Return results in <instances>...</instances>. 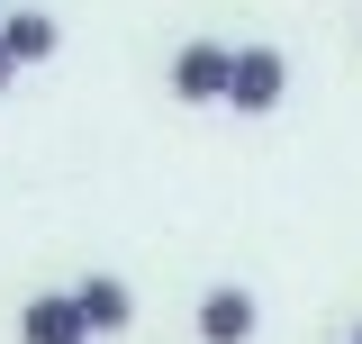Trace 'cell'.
<instances>
[{
  "instance_id": "1",
  "label": "cell",
  "mask_w": 362,
  "mask_h": 344,
  "mask_svg": "<svg viewBox=\"0 0 362 344\" xmlns=\"http://www.w3.org/2000/svg\"><path fill=\"white\" fill-rule=\"evenodd\" d=\"M226 82H235V45L226 37H190L173 55V100L181 109H226Z\"/></svg>"
},
{
  "instance_id": "2",
  "label": "cell",
  "mask_w": 362,
  "mask_h": 344,
  "mask_svg": "<svg viewBox=\"0 0 362 344\" xmlns=\"http://www.w3.org/2000/svg\"><path fill=\"white\" fill-rule=\"evenodd\" d=\"M281 100H290V55H281V45H235L226 109H235V118H272Z\"/></svg>"
},
{
  "instance_id": "3",
  "label": "cell",
  "mask_w": 362,
  "mask_h": 344,
  "mask_svg": "<svg viewBox=\"0 0 362 344\" xmlns=\"http://www.w3.org/2000/svg\"><path fill=\"white\" fill-rule=\"evenodd\" d=\"M254 326H263V299L245 281H209L199 290V344H254Z\"/></svg>"
},
{
  "instance_id": "4",
  "label": "cell",
  "mask_w": 362,
  "mask_h": 344,
  "mask_svg": "<svg viewBox=\"0 0 362 344\" xmlns=\"http://www.w3.org/2000/svg\"><path fill=\"white\" fill-rule=\"evenodd\" d=\"M18 344H100V336H90V317H82L73 290H37L18 308Z\"/></svg>"
},
{
  "instance_id": "5",
  "label": "cell",
  "mask_w": 362,
  "mask_h": 344,
  "mask_svg": "<svg viewBox=\"0 0 362 344\" xmlns=\"http://www.w3.org/2000/svg\"><path fill=\"white\" fill-rule=\"evenodd\" d=\"M73 299H82L90 336H118V326H136V290L118 281V272H82V281H73Z\"/></svg>"
},
{
  "instance_id": "6",
  "label": "cell",
  "mask_w": 362,
  "mask_h": 344,
  "mask_svg": "<svg viewBox=\"0 0 362 344\" xmlns=\"http://www.w3.org/2000/svg\"><path fill=\"white\" fill-rule=\"evenodd\" d=\"M0 45L18 55V73H28V64H54V45H64V18H54V9H9V18H0Z\"/></svg>"
},
{
  "instance_id": "7",
  "label": "cell",
  "mask_w": 362,
  "mask_h": 344,
  "mask_svg": "<svg viewBox=\"0 0 362 344\" xmlns=\"http://www.w3.org/2000/svg\"><path fill=\"white\" fill-rule=\"evenodd\" d=\"M9 82H18V55H9V45H0V91H9Z\"/></svg>"
},
{
  "instance_id": "8",
  "label": "cell",
  "mask_w": 362,
  "mask_h": 344,
  "mask_svg": "<svg viewBox=\"0 0 362 344\" xmlns=\"http://www.w3.org/2000/svg\"><path fill=\"white\" fill-rule=\"evenodd\" d=\"M344 344H362V326H354V336H344Z\"/></svg>"
},
{
  "instance_id": "9",
  "label": "cell",
  "mask_w": 362,
  "mask_h": 344,
  "mask_svg": "<svg viewBox=\"0 0 362 344\" xmlns=\"http://www.w3.org/2000/svg\"><path fill=\"white\" fill-rule=\"evenodd\" d=\"M0 18H9V0H0Z\"/></svg>"
}]
</instances>
